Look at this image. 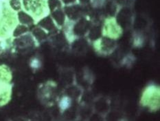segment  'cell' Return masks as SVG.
<instances>
[{
	"instance_id": "obj_8",
	"label": "cell",
	"mask_w": 160,
	"mask_h": 121,
	"mask_svg": "<svg viewBox=\"0 0 160 121\" xmlns=\"http://www.w3.org/2000/svg\"><path fill=\"white\" fill-rule=\"evenodd\" d=\"M71 104V100L68 97H64L61 100L60 103V107L62 109H66L69 107Z\"/></svg>"
},
{
	"instance_id": "obj_12",
	"label": "cell",
	"mask_w": 160,
	"mask_h": 121,
	"mask_svg": "<svg viewBox=\"0 0 160 121\" xmlns=\"http://www.w3.org/2000/svg\"><path fill=\"white\" fill-rule=\"evenodd\" d=\"M62 1H63V2L65 3H72L73 2H74L75 0H62Z\"/></svg>"
},
{
	"instance_id": "obj_5",
	"label": "cell",
	"mask_w": 160,
	"mask_h": 121,
	"mask_svg": "<svg viewBox=\"0 0 160 121\" xmlns=\"http://www.w3.org/2000/svg\"><path fill=\"white\" fill-rule=\"evenodd\" d=\"M79 8L77 6H72V7H68L66 8V13L69 16L70 18L74 19L77 17L79 14Z\"/></svg>"
},
{
	"instance_id": "obj_7",
	"label": "cell",
	"mask_w": 160,
	"mask_h": 121,
	"mask_svg": "<svg viewBox=\"0 0 160 121\" xmlns=\"http://www.w3.org/2000/svg\"><path fill=\"white\" fill-rule=\"evenodd\" d=\"M28 31V28L24 26V25H19L17 26L15 30H14V33H13V36L15 37H17V36H19L21 35H22L23 33H26Z\"/></svg>"
},
{
	"instance_id": "obj_1",
	"label": "cell",
	"mask_w": 160,
	"mask_h": 121,
	"mask_svg": "<svg viewBox=\"0 0 160 121\" xmlns=\"http://www.w3.org/2000/svg\"><path fill=\"white\" fill-rule=\"evenodd\" d=\"M39 24V26L48 30H53L55 29V26L52 22V19L50 17H45L42 20L40 21Z\"/></svg>"
},
{
	"instance_id": "obj_6",
	"label": "cell",
	"mask_w": 160,
	"mask_h": 121,
	"mask_svg": "<svg viewBox=\"0 0 160 121\" xmlns=\"http://www.w3.org/2000/svg\"><path fill=\"white\" fill-rule=\"evenodd\" d=\"M32 33L38 40H43L44 39H46L47 36L46 33L44 32V30H43L41 28H35L32 31Z\"/></svg>"
},
{
	"instance_id": "obj_4",
	"label": "cell",
	"mask_w": 160,
	"mask_h": 121,
	"mask_svg": "<svg viewBox=\"0 0 160 121\" xmlns=\"http://www.w3.org/2000/svg\"><path fill=\"white\" fill-rule=\"evenodd\" d=\"M52 15L54 17V19L56 20L58 25H62L65 22V15L60 10H57L55 11L52 12Z\"/></svg>"
},
{
	"instance_id": "obj_13",
	"label": "cell",
	"mask_w": 160,
	"mask_h": 121,
	"mask_svg": "<svg viewBox=\"0 0 160 121\" xmlns=\"http://www.w3.org/2000/svg\"><path fill=\"white\" fill-rule=\"evenodd\" d=\"M80 1L81 2H84V3H85V2H88L89 0H80Z\"/></svg>"
},
{
	"instance_id": "obj_3",
	"label": "cell",
	"mask_w": 160,
	"mask_h": 121,
	"mask_svg": "<svg viewBox=\"0 0 160 121\" xmlns=\"http://www.w3.org/2000/svg\"><path fill=\"white\" fill-rule=\"evenodd\" d=\"M18 19L19 22L23 24H32L34 22L32 17L23 11L19 12Z\"/></svg>"
},
{
	"instance_id": "obj_11",
	"label": "cell",
	"mask_w": 160,
	"mask_h": 121,
	"mask_svg": "<svg viewBox=\"0 0 160 121\" xmlns=\"http://www.w3.org/2000/svg\"><path fill=\"white\" fill-rule=\"evenodd\" d=\"M100 30L98 28H94V29L92 30L91 33H90V36H91L92 37H93V38H98L100 36Z\"/></svg>"
},
{
	"instance_id": "obj_2",
	"label": "cell",
	"mask_w": 160,
	"mask_h": 121,
	"mask_svg": "<svg viewBox=\"0 0 160 121\" xmlns=\"http://www.w3.org/2000/svg\"><path fill=\"white\" fill-rule=\"evenodd\" d=\"M88 27V22H86L85 20L82 19L76 24L74 29V32L76 34L78 35H82L84 34Z\"/></svg>"
},
{
	"instance_id": "obj_9",
	"label": "cell",
	"mask_w": 160,
	"mask_h": 121,
	"mask_svg": "<svg viewBox=\"0 0 160 121\" xmlns=\"http://www.w3.org/2000/svg\"><path fill=\"white\" fill-rule=\"evenodd\" d=\"M48 6L51 11H54L55 8L61 6V2L59 0H49L48 1Z\"/></svg>"
},
{
	"instance_id": "obj_10",
	"label": "cell",
	"mask_w": 160,
	"mask_h": 121,
	"mask_svg": "<svg viewBox=\"0 0 160 121\" xmlns=\"http://www.w3.org/2000/svg\"><path fill=\"white\" fill-rule=\"evenodd\" d=\"M10 5L15 10H19L21 8V3L19 0H11Z\"/></svg>"
}]
</instances>
